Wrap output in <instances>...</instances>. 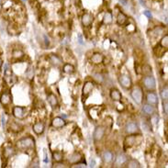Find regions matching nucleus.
<instances>
[{"mask_svg":"<svg viewBox=\"0 0 168 168\" xmlns=\"http://www.w3.org/2000/svg\"><path fill=\"white\" fill-rule=\"evenodd\" d=\"M163 109H164V112L166 115H167L168 113V103L167 100H164L163 101Z\"/></svg>","mask_w":168,"mask_h":168,"instance_id":"36","label":"nucleus"},{"mask_svg":"<svg viewBox=\"0 0 168 168\" xmlns=\"http://www.w3.org/2000/svg\"><path fill=\"white\" fill-rule=\"evenodd\" d=\"M81 22H82V25L84 27H86V28L90 27L94 22V16L89 12H85L82 16Z\"/></svg>","mask_w":168,"mask_h":168,"instance_id":"9","label":"nucleus"},{"mask_svg":"<svg viewBox=\"0 0 168 168\" xmlns=\"http://www.w3.org/2000/svg\"><path fill=\"white\" fill-rule=\"evenodd\" d=\"M15 154V148L12 146H6L3 150V155L6 159L10 158Z\"/></svg>","mask_w":168,"mask_h":168,"instance_id":"22","label":"nucleus"},{"mask_svg":"<svg viewBox=\"0 0 168 168\" xmlns=\"http://www.w3.org/2000/svg\"><path fill=\"white\" fill-rule=\"evenodd\" d=\"M102 159L104 161V163H106V164L111 163L113 161V159H114L113 153H111L110 151H105L102 154Z\"/></svg>","mask_w":168,"mask_h":168,"instance_id":"24","label":"nucleus"},{"mask_svg":"<svg viewBox=\"0 0 168 168\" xmlns=\"http://www.w3.org/2000/svg\"><path fill=\"white\" fill-rule=\"evenodd\" d=\"M12 114L13 116L18 119V120H23L26 116H27V110L26 108L23 107H19V106H16L12 109Z\"/></svg>","mask_w":168,"mask_h":168,"instance_id":"8","label":"nucleus"},{"mask_svg":"<svg viewBox=\"0 0 168 168\" xmlns=\"http://www.w3.org/2000/svg\"><path fill=\"white\" fill-rule=\"evenodd\" d=\"M82 161H83V155L80 153H78V152L72 153L68 158V162L71 165L77 164V163H79V162H82Z\"/></svg>","mask_w":168,"mask_h":168,"instance_id":"15","label":"nucleus"},{"mask_svg":"<svg viewBox=\"0 0 168 168\" xmlns=\"http://www.w3.org/2000/svg\"><path fill=\"white\" fill-rule=\"evenodd\" d=\"M2 64H3V62H2V60L0 59V68L2 67Z\"/></svg>","mask_w":168,"mask_h":168,"instance_id":"45","label":"nucleus"},{"mask_svg":"<svg viewBox=\"0 0 168 168\" xmlns=\"http://www.w3.org/2000/svg\"><path fill=\"white\" fill-rule=\"evenodd\" d=\"M26 75H27V77H29L30 79H31L33 76H34V70H33V68L32 67H29V69L27 70V72H26Z\"/></svg>","mask_w":168,"mask_h":168,"instance_id":"35","label":"nucleus"},{"mask_svg":"<svg viewBox=\"0 0 168 168\" xmlns=\"http://www.w3.org/2000/svg\"><path fill=\"white\" fill-rule=\"evenodd\" d=\"M71 167L73 168H85L86 167V162H79V163H77V164H74Z\"/></svg>","mask_w":168,"mask_h":168,"instance_id":"34","label":"nucleus"},{"mask_svg":"<svg viewBox=\"0 0 168 168\" xmlns=\"http://www.w3.org/2000/svg\"><path fill=\"white\" fill-rule=\"evenodd\" d=\"M49 60H50V62H51L53 65H55V66L61 65L62 62L61 58H60L58 55H56V54H50Z\"/></svg>","mask_w":168,"mask_h":168,"instance_id":"26","label":"nucleus"},{"mask_svg":"<svg viewBox=\"0 0 168 168\" xmlns=\"http://www.w3.org/2000/svg\"><path fill=\"white\" fill-rule=\"evenodd\" d=\"M8 129L15 132V133H17V132H20L22 130H23V126L18 122H16V121H11L8 125Z\"/></svg>","mask_w":168,"mask_h":168,"instance_id":"19","label":"nucleus"},{"mask_svg":"<svg viewBox=\"0 0 168 168\" xmlns=\"http://www.w3.org/2000/svg\"><path fill=\"white\" fill-rule=\"evenodd\" d=\"M113 21V15L110 11H107L105 14H104V17H103V19H102V22L103 24L105 25H110Z\"/></svg>","mask_w":168,"mask_h":168,"instance_id":"25","label":"nucleus"},{"mask_svg":"<svg viewBox=\"0 0 168 168\" xmlns=\"http://www.w3.org/2000/svg\"><path fill=\"white\" fill-rule=\"evenodd\" d=\"M159 45L161 46L162 48H164V49H167L168 47V35H166V36H164L163 38H162V40L160 41V43H159Z\"/></svg>","mask_w":168,"mask_h":168,"instance_id":"31","label":"nucleus"},{"mask_svg":"<svg viewBox=\"0 0 168 168\" xmlns=\"http://www.w3.org/2000/svg\"><path fill=\"white\" fill-rule=\"evenodd\" d=\"M105 59V56L100 52H95L91 57V62L93 64H101Z\"/></svg>","mask_w":168,"mask_h":168,"instance_id":"17","label":"nucleus"},{"mask_svg":"<svg viewBox=\"0 0 168 168\" xmlns=\"http://www.w3.org/2000/svg\"><path fill=\"white\" fill-rule=\"evenodd\" d=\"M16 147H17V150H19L21 152H26V151H29V150H32L35 147V140L31 136L21 138L17 141Z\"/></svg>","mask_w":168,"mask_h":168,"instance_id":"1","label":"nucleus"},{"mask_svg":"<svg viewBox=\"0 0 168 168\" xmlns=\"http://www.w3.org/2000/svg\"><path fill=\"white\" fill-rule=\"evenodd\" d=\"M125 132L127 134H134L139 132V127L137 123L134 121H130L126 123L125 125Z\"/></svg>","mask_w":168,"mask_h":168,"instance_id":"11","label":"nucleus"},{"mask_svg":"<svg viewBox=\"0 0 168 168\" xmlns=\"http://www.w3.org/2000/svg\"><path fill=\"white\" fill-rule=\"evenodd\" d=\"M52 159L55 163H62L63 160V153L60 151L52 152Z\"/></svg>","mask_w":168,"mask_h":168,"instance_id":"27","label":"nucleus"},{"mask_svg":"<svg viewBox=\"0 0 168 168\" xmlns=\"http://www.w3.org/2000/svg\"><path fill=\"white\" fill-rule=\"evenodd\" d=\"M106 133V127L105 126H97L93 133V139L96 142L101 141Z\"/></svg>","mask_w":168,"mask_h":168,"instance_id":"5","label":"nucleus"},{"mask_svg":"<svg viewBox=\"0 0 168 168\" xmlns=\"http://www.w3.org/2000/svg\"><path fill=\"white\" fill-rule=\"evenodd\" d=\"M128 161V157L125 154H120L117 156V158L115 159V166H121L123 165L126 164V162Z\"/></svg>","mask_w":168,"mask_h":168,"instance_id":"23","label":"nucleus"},{"mask_svg":"<svg viewBox=\"0 0 168 168\" xmlns=\"http://www.w3.org/2000/svg\"><path fill=\"white\" fill-rule=\"evenodd\" d=\"M54 167H64L63 165H61L60 163H57L56 165H54Z\"/></svg>","mask_w":168,"mask_h":168,"instance_id":"41","label":"nucleus"},{"mask_svg":"<svg viewBox=\"0 0 168 168\" xmlns=\"http://www.w3.org/2000/svg\"><path fill=\"white\" fill-rule=\"evenodd\" d=\"M91 167H94L95 166V160H91Z\"/></svg>","mask_w":168,"mask_h":168,"instance_id":"43","label":"nucleus"},{"mask_svg":"<svg viewBox=\"0 0 168 168\" xmlns=\"http://www.w3.org/2000/svg\"><path fill=\"white\" fill-rule=\"evenodd\" d=\"M142 111L144 114L148 115V116H153V114L155 113V107L151 104H144L142 106Z\"/></svg>","mask_w":168,"mask_h":168,"instance_id":"20","label":"nucleus"},{"mask_svg":"<svg viewBox=\"0 0 168 168\" xmlns=\"http://www.w3.org/2000/svg\"><path fill=\"white\" fill-rule=\"evenodd\" d=\"M62 71L65 73V74H68V75H72L75 73L76 69H75V66L71 63H65L62 67Z\"/></svg>","mask_w":168,"mask_h":168,"instance_id":"28","label":"nucleus"},{"mask_svg":"<svg viewBox=\"0 0 168 168\" xmlns=\"http://www.w3.org/2000/svg\"><path fill=\"white\" fill-rule=\"evenodd\" d=\"M127 166V167L129 168H139L141 167V164L138 162L136 159H128V161L125 164Z\"/></svg>","mask_w":168,"mask_h":168,"instance_id":"29","label":"nucleus"},{"mask_svg":"<svg viewBox=\"0 0 168 168\" xmlns=\"http://www.w3.org/2000/svg\"><path fill=\"white\" fill-rule=\"evenodd\" d=\"M78 42H79V44H81V45L85 44V42H83V38H82V35H81V34H78Z\"/></svg>","mask_w":168,"mask_h":168,"instance_id":"38","label":"nucleus"},{"mask_svg":"<svg viewBox=\"0 0 168 168\" xmlns=\"http://www.w3.org/2000/svg\"><path fill=\"white\" fill-rule=\"evenodd\" d=\"M143 14L146 16L149 19H152V18H153V15H152L151 11H149V10H145V11L143 12Z\"/></svg>","mask_w":168,"mask_h":168,"instance_id":"37","label":"nucleus"},{"mask_svg":"<svg viewBox=\"0 0 168 168\" xmlns=\"http://www.w3.org/2000/svg\"><path fill=\"white\" fill-rule=\"evenodd\" d=\"M142 142V136L139 133L128 134V136L124 140V146L126 148H131L135 145L141 144Z\"/></svg>","mask_w":168,"mask_h":168,"instance_id":"2","label":"nucleus"},{"mask_svg":"<svg viewBox=\"0 0 168 168\" xmlns=\"http://www.w3.org/2000/svg\"><path fill=\"white\" fill-rule=\"evenodd\" d=\"M125 1H127V0H125Z\"/></svg>","mask_w":168,"mask_h":168,"instance_id":"46","label":"nucleus"},{"mask_svg":"<svg viewBox=\"0 0 168 168\" xmlns=\"http://www.w3.org/2000/svg\"><path fill=\"white\" fill-rule=\"evenodd\" d=\"M0 103L3 107H8L12 103V96L8 92H4L0 96Z\"/></svg>","mask_w":168,"mask_h":168,"instance_id":"10","label":"nucleus"},{"mask_svg":"<svg viewBox=\"0 0 168 168\" xmlns=\"http://www.w3.org/2000/svg\"><path fill=\"white\" fill-rule=\"evenodd\" d=\"M94 79L97 82V83H99V84H102L103 83V81H104V77L101 75V74H95L94 76Z\"/></svg>","mask_w":168,"mask_h":168,"instance_id":"33","label":"nucleus"},{"mask_svg":"<svg viewBox=\"0 0 168 168\" xmlns=\"http://www.w3.org/2000/svg\"><path fill=\"white\" fill-rule=\"evenodd\" d=\"M44 162H45V163H48V162H49V160L47 159V153H46L45 150H44Z\"/></svg>","mask_w":168,"mask_h":168,"instance_id":"42","label":"nucleus"},{"mask_svg":"<svg viewBox=\"0 0 168 168\" xmlns=\"http://www.w3.org/2000/svg\"><path fill=\"white\" fill-rule=\"evenodd\" d=\"M44 42H45V44L46 46H49V44H50V42H49V38L46 36V35H44Z\"/></svg>","mask_w":168,"mask_h":168,"instance_id":"39","label":"nucleus"},{"mask_svg":"<svg viewBox=\"0 0 168 168\" xmlns=\"http://www.w3.org/2000/svg\"><path fill=\"white\" fill-rule=\"evenodd\" d=\"M117 23L120 26H124L128 23V17L126 14H124L123 12H119V14L117 16Z\"/></svg>","mask_w":168,"mask_h":168,"instance_id":"21","label":"nucleus"},{"mask_svg":"<svg viewBox=\"0 0 168 168\" xmlns=\"http://www.w3.org/2000/svg\"><path fill=\"white\" fill-rule=\"evenodd\" d=\"M65 124L66 121L61 117H55L52 120V127H53L54 129H61L65 126Z\"/></svg>","mask_w":168,"mask_h":168,"instance_id":"12","label":"nucleus"},{"mask_svg":"<svg viewBox=\"0 0 168 168\" xmlns=\"http://www.w3.org/2000/svg\"><path fill=\"white\" fill-rule=\"evenodd\" d=\"M47 99H48V102H49V104L51 105V107H58V105H59V101H58L57 96H56L53 93H50V94L47 96Z\"/></svg>","mask_w":168,"mask_h":168,"instance_id":"18","label":"nucleus"},{"mask_svg":"<svg viewBox=\"0 0 168 168\" xmlns=\"http://www.w3.org/2000/svg\"><path fill=\"white\" fill-rule=\"evenodd\" d=\"M119 82L121 86L125 89H131L132 87V81L131 77L127 75H121L119 77Z\"/></svg>","mask_w":168,"mask_h":168,"instance_id":"7","label":"nucleus"},{"mask_svg":"<svg viewBox=\"0 0 168 168\" xmlns=\"http://www.w3.org/2000/svg\"><path fill=\"white\" fill-rule=\"evenodd\" d=\"M131 98L134 100V102L138 104V105H141L142 103V98H143V92L142 89L140 87V86H134L131 91Z\"/></svg>","mask_w":168,"mask_h":168,"instance_id":"3","label":"nucleus"},{"mask_svg":"<svg viewBox=\"0 0 168 168\" xmlns=\"http://www.w3.org/2000/svg\"><path fill=\"white\" fill-rule=\"evenodd\" d=\"M146 101L148 104H151L153 106H155L158 104V97L157 95L153 91H150L146 95Z\"/></svg>","mask_w":168,"mask_h":168,"instance_id":"16","label":"nucleus"},{"mask_svg":"<svg viewBox=\"0 0 168 168\" xmlns=\"http://www.w3.org/2000/svg\"><path fill=\"white\" fill-rule=\"evenodd\" d=\"M143 85L145 88L149 91H153L156 88V82L154 77L151 76H146L143 78Z\"/></svg>","mask_w":168,"mask_h":168,"instance_id":"6","label":"nucleus"},{"mask_svg":"<svg viewBox=\"0 0 168 168\" xmlns=\"http://www.w3.org/2000/svg\"><path fill=\"white\" fill-rule=\"evenodd\" d=\"M12 57L14 59H17V60H19L21 58L24 57V52L21 51V50H18V49H16L12 52Z\"/></svg>","mask_w":168,"mask_h":168,"instance_id":"30","label":"nucleus"},{"mask_svg":"<svg viewBox=\"0 0 168 168\" xmlns=\"http://www.w3.org/2000/svg\"><path fill=\"white\" fill-rule=\"evenodd\" d=\"M3 3H4V0H0V7H2V6H3Z\"/></svg>","mask_w":168,"mask_h":168,"instance_id":"44","label":"nucleus"},{"mask_svg":"<svg viewBox=\"0 0 168 168\" xmlns=\"http://www.w3.org/2000/svg\"><path fill=\"white\" fill-rule=\"evenodd\" d=\"M2 125H3V127L6 126V119H5V116H4V115L2 116Z\"/></svg>","mask_w":168,"mask_h":168,"instance_id":"40","label":"nucleus"},{"mask_svg":"<svg viewBox=\"0 0 168 168\" xmlns=\"http://www.w3.org/2000/svg\"><path fill=\"white\" fill-rule=\"evenodd\" d=\"M109 96H110V98H111L113 101H115V102H121V98H122L121 93L120 92V90H118L117 88H112V89L110 90Z\"/></svg>","mask_w":168,"mask_h":168,"instance_id":"14","label":"nucleus"},{"mask_svg":"<svg viewBox=\"0 0 168 168\" xmlns=\"http://www.w3.org/2000/svg\"><path fill=\"white\" fill-rule=\"evenodd\" d=\"M32 130H33L35 134L41 135V134L43 133V131L45 130V125L42 121H38V122H36L32 126Z\"/></svg>","mask_w":168,"mask_h":168,"instance_id":"13","label":"nucleus"},{"mask_svg":"<svg viewBox=\"0 0 168 168\" xmlns=\"http://www.w3.org/2000/svg\"><path fill=\"white\" fill-rule=\"evenodd\" d=\"M161 96L163 98V100H167L168 99V88L167 86H165L164 88L161 91Z\"/></svg>","mask_w":168,"mask_h":168,"instance_id":"32","label":"nucleus"},{"mask_svg":"<svg viewBox=\"0 0 168 168\" xmlns=\"http://www.w3.org/2000/svg\"><path fill=\"white\" fill-rule=\"evenodd\" d=\"M95 88V83L92 81H86L83 86V90H82V98L83 101H86V99L90 96V94L93 91V89Z\"/></svg>","mask_w":168,"mask_h":168,"instance_id":"4","label":"nucleus"}]
</instances>
